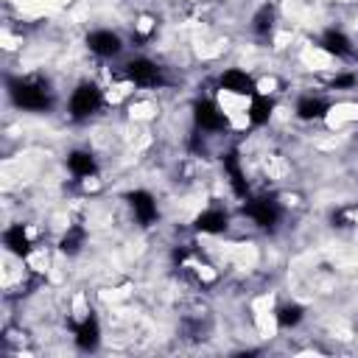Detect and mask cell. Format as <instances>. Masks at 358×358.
<instances>
[{
    "label": "cell",
    "instance_id": "obj_1",
    "mask_svg": "<svg viewBox=\"0 0 358 358\" xmlns=\"http://www.w3.org/2000/svg\"><path fill=\"white\" fill-rule=\"evenodd\" d=\"M11 98H14L17 106L31 109V112H39V109L50 106L48 90L42 84H36V81H11Z\"/></svg>",
    "mask_w": 358,
    "mask_h": 358
},
{
    "label": "cell",
    "instance_id": "obj_2",
    "mask_svg": "<svg viewBox=\"0 0 358 358\" xmlns=\"http://www.w3.org/2000/svg\"><path fill=\"white\" fill-rule=\"evenodd\" d=\"M98 106H101V90L95 84H78L73 90V95H70V115L76 120L90 117Z\"/></svg>",
    "mask_w": 358,
    "mask_h": 358
},
{
    "label": "cell",
    "instance_id": "obj_3",
    "mask_svg": "<svg viewBox=\"0 0 358 358\" xmlns=\"http://www.w3.org/2000/svg\"><path fill=\"white\" fill-rule=\"evenodd\" d=\"M126 78L134 81L137 87H157V84H162L159 67L154 62H148V59H131L126 64Z\"/></svg>",
    "mask_w": 358,
    "mask_h": 358
},
{
    "label": "cell",
    "instance_id": "obj_4",
    "mask_svg": "<svg viewBox=\"0 0 358 358\" xmlns=\"http://www.w3.org/2000/svg\"><path fill=\"white\" fill-rule=\"evenodd\" d=\"M243 213H246L255 224H260V227H274L277 218H280V207H277V201L268 199V196L252 199V201L243 207Z\"/></svg>",
    "mask_w": 358,
    "mask_h": 358
},
{
    "label": "cell",
    "instance_id": "obj_5",
    "mask_svg": "<svg viewBox=\"0 0 358 358\" xmlns=\"http://www.w3.org/2000/svg\"><path fill=\"white\" fill-rule=\"evenodd\" d=\"M193 117H196V123H199L201 129H207V131H218V129L227 126L224 112H221L213 101H199V103L193 106Z\"/></svg>",
    "mask_w": 358,
    "mask_h": 358
},
{
    "label": "cell",
    "instance_id": "obj_6",
    "mask_svg": "<svg viewBox=\"0 0 358 358\" xmlns=\"http://www.w3.org/2000/svg\"><path fill=\"white\" fill-rule=\"evenodd\" d=\"M87 45H90V50L95 53V56H103V59H109V56H117L120 53V36L117 34H112V31H92L90 36H87Z\"/></svg>",
    "mask_w": 358,
    "mask_h": 358
},
{
    "label": "cell",
    "instance_id": "obj_7",
    "mask_svg": "<svg viewBox=\"0 0 358 358\" xmlns=\"http://www.w3.org/2000/svg\"><path fill=\"white\" fill-rule=\"evenodd\" d=\"M129 204H131V210H134V215H137L140 224H151L157 218V201H154L151 193L134 190V193H129Z\"/></svg>",
    "mask_w": 358,
    "mask_h": 358
},
{
    "label": "cell",
    "instance_id": "obj_8",
    "mask_svg": "<svg viewBox=\"0 0 358 358\" xmlns=\"http://www.w3.org/2000/svg\"><path fill=\"white\" fill-rule=\"evenodd\" d=\"M221 87L229 90V92H235V95H255L257 92L252 76H246L243 70H227L221 76Z\"/></svg>",
    "mask_w": 358,
    "mask_h": 358
},
{
    "label": "cell",
    "instance_id": "obj_9",
    "mask_svg": "<svg viewBox=\"0 0 358 358\" xmlns=\"http://www.w3.org/2000/svg\"><path fill=\"white\" fill-rule=\"evenodd\" d=\"M193 227H196L199 232H207V235L224 232V229H227V213H224V210H218V207H213V210H204L201 215H196Z\"/></svg>",
    "mask_w": 358,
    "mask_h": 358
},
{
    "label": "cell",
    "instance_id": "obj_10",
    "mask_svg": "<svg viewBox=\"0 0 358 358\" xmlns=\"http://www.w3.org/2000/svg\"><path fill=\"white\" fill-rule=\"evenodd\" d=\"M98 341H101V327H98V322H95L92 316H87V319L76 327V344H78L81 350H95Z\"/></svg>",
    "mask_w": 358,
    "mask_h": 358
},
{
    "label": "cell",
    "instance_id": "obj_11",
    "mask_svg": "<svg viewBox=\"0 0 358 358\" xmlns=\"http://www.w3.org/2000/svg\"><path fill=\"white\" fill-rule=\"evenodd\" d=\"M271 112H274V101L268 98V95H252V103H249V120L255 123V126H263V123H268V117H271Z\"/></svg>",
    "mask_w": 358,
    "mask_h": 358
},
{
    "label": "cell",
    "instance_id": "obj_12",
    "mask_svg": "<svg viewBox=\"0 0 358 358\" xmlns=\"http://www.w3.org/2000/svg\"><path fill=\"white\" fill-rule=\"evenodd\" d=\"M3 241H6L8 252H14V255H20V257H25V255L31 252V241H28V235H25L22 224L8 227V229H6V235H3Z\"/></svg>",
    "mask_w": 358,
    "mask_h": 358
},
{
    "label": "cell",
    "instance_id": "obj_13",
    "mask_svg": "<svg viewBox=\"0 0 358 358\" xmlns=\"http://www.w3.org/2000/svg\"><path fill=\"white\" fill-rule=\"evenodd\" d=\"M322 48L327 53H333V56H350L352 53V45H350V39L341 31H327L322 36Z\"/></svg>",
    "mask_w": 358,
    "mask_h": 358
},
{
    "label": "cell",
    "instance_id": "obj_14",
    "mask_svg": "<svg viewBox=\"0 0 358 358\" xmlns=\"http://www.w3.org/2000/svg\"><path fill=\"white\" fill-rule=\"evenodd\" d=\"M324 112H327V101L313 98V95H308V98H302L296 103V115L302 120H319V117H324Z\"/></svg>",
    "mask_w": 358,
    "mask_h": 358
},
{
    "label": "cell",
    "instance_id": "obj_15",
    "mask_svg": "<svg viewBox=\"0 0 358 358\" xmlns=\"http://www.w3.org/2000/svg\"><path fill=\"white\" fill-rule=\"evenodd\" d=\"M224 171L229 173V182H232L235 193L238 196H246V179H243V171H241V162H238V154L235 151H229L224 157Z\"/></svg>",
    "mask_w": 358,
    "mask_h": 358
},
{
    "label": "cell",
    "instance_id": "obj_16",
    "mask_svg": "<svg viewBox=\"0 0 358 358\" xmlns=\"http://www.w3.org/2000/svg\"><path fill=\"white\" fill-rule=\"evenodd\" d=\"M67 168H70V173H76V176H90V173H95V159H92L87 151H73V154L67 157Z\"/></svg>",
    "mask_w": 358,
    "mask_h": 358
},
{
    "label": "cell",
    "instance_id": "obj_17",
    "mask_svg": "<svg viewBox=\"0 0 358 358\" xmlns=\"http://www.w3.org/2000/svg\"><path fill=\"white\" fill-rule=\"evenodd\" d=\"M84 238H87V232H84L81 227H70V229L64 232V238L59 241V246H62L64 255H76V252L84 246Z\"/></svg>",
    "mask_w": 358,
    "mask_h": 358
},
{
    "label": "cell",
    "instance_id": "obj_18",
    "mask_svg": "<svg viewBox=\"0 0 358 358\" xmlns=\"http://www.w3.org/2000/svg\"><path fill=\"white\" fill-rule=\"evenodd\" d=\"M299 322H302V308H299V305L288 302V305H280V308H277V324H280V327H294V324H299Z\"/></svg>",
    "mask_w": 358,
    "mask_h": 358
},
{
    "label": "cell",
    "instance_id": "obj_19",
    "mask_svg": "<svg viewBox=\"0 0 358 358\" xmlns=\"http://www.w3.org/2000/svg\"><path fill=\"white\" fill-rule=\"evenodd\" d=\"M271 20H274V11H271L268 6H263V8L257 11V17H255V31H257V34H266V31L271 28Z\"/></svg>",
    "mask_w": 358,
    "mask_h": 358
},
{
    "label": "cell",
    "instance_id": "obj_20",
    "mask_svg": "<svg viewBox=\"0 0 358 358\" xmlns=\"http://www.w3.org/2000/svg\"><path fill=\"white\" fill-rule=\"evenodd\" d=\"M355 84V76H336L333 78V87L338 90V87H352Z\"/></svg>",
    "mask_w": 358,
    "mask_h": 358
}]
</instances>
